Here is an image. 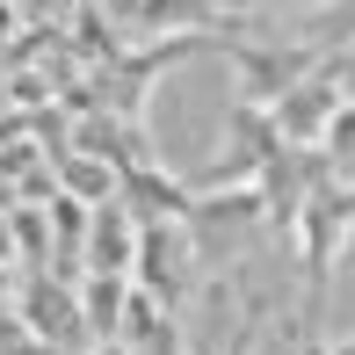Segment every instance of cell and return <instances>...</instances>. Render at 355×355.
I'll list each match as a JSON object with an SVG mask.
<instances>
[{"instance_id":"1","label":"cell","mask_w":355,"mask_h":355,"mask_svg":"<svg viewBox=\"0 0 355 355\" xmlns=\"http://www.w3.org/2000/svg\"><path fill=\"white\" fill-rule=\"evenodd\" d=\"M327 355H355V341H341V348H327Z\"/></svg>"}]
</instances>
